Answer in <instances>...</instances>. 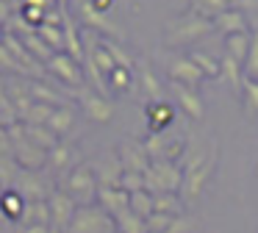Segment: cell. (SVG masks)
I'll list each match as a JSON object with an SVG mask.
<instances>
[{"mask_svg": "<svg viewBox=\"0 0 258 233\" xmlns=\"http://www.w3.org/2000/svg\"><path fill=\"white\" fill-rule=\"evenodd\" d=\"M153 211H158V214H178V203H175L172 197H161V200H156V203H153Z\"/></svg>", "mask_w": 258, "mask_h": 233, "instance_id": "obj_1", "label": "cell"}, {"mask_svg": "<svg viewBox=\"0 0 258 233\" xmlns=\"http://www.w3.org/2000/svg\"><path fill=\"white\" fill-rule=\"evenodd\" d=\"M147 225L156 227V230H158V227H167V230H169V225H172V216H169V214H158V211H156V214L150 216V222H147Z\"/></svg>", "mask_w": 258, "mask_h": 233, "instance_id": "obj_2", "label": "cell"}]
</instances>
